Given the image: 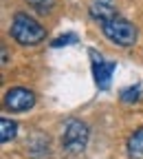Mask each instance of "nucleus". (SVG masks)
I'll return each instance as SVG.
<instances>
[{
  "label": "nucleus",
  "mask_w": 143,
  "mask_h": 159,
  "mask_svg": "<svg viewBox=\"0 0 143 159\" xmlns=\"http://www.w3.org/2000/svg\"><path fill=\"white\" fill-rule=\"evenodd\" d=\"M88 11H90V16L95 20H99V25L106 22V20H110L112 16H117V11L112 9V5H101V2H93L88 7Z\"/></svg>",
  "instance_id": "7"
},
{
  "label": "nucleus",
  "mask_w": 143,
  "mask_h": 159,
  "mask_svg": "<svg viewBox=\"0 0 143 159\" xmlns=\"http://www.w3.org/2000/svg\"><path fill=\"white\" fill-rule=\"evenodd\" d=\"M90 57L95 60L93 62V73H95V82H97V86L99 89H108L110 86V80H112V73H115V69H117V64L115 62H104L101 57H97V53L95 51H90Z\"/></svg>",
  "instance_id": "5"
},
{
  "label": "nucleus",
  "mask_w": 143,
  "mask_h": 159,
  "mask_svg": "<svg viewBox=\"0 0 143 159\" xmlns=\"http://www.w3.org/2000/svg\"><path fill=\"white\" fill-rule=\"evenodd\" d=\"M11 35L22 47H35L46 38V29L29 13H15L11 20Z\"/></svg>",
  "instance_id": "1"
},
{
  "label": "nucleus",
  "mask_w": 143,
  "mask_h": 159,
  "mask_svg": "<svg viewBox=\"0 0 143 159\" xmlns=\"http://www.w3.org/2000/svg\"><path fill=\"white\" fill-rule=\"evenodd\" d=\"M33 104H35V95H33L29 89L15 86V89H9V91L5 93V106H7V111H11V113L29 111V108H33Z\"/></svg>",
  "instance_id": "4"
},
{
  "label": "nucleus",
  "mask_w": 143,
  "mask_h": 159,
  "mask_svg": "<svg viewBox=\"0 0 143 159\" xmlns=\"http://www.w3.org/2000/svg\"><path fill=\"white\" fill-rule=\"evenodd\" d=\"M27 2L35 9V11H40V13H46V11H51L53 9V5H55V0H27Z\"/></svg>",
  "instance_id": "10"
},
{
  "label": "nucleus",
  "mask_w": 143,
  "mask_h": 159,
  "mask_svg": "<svg viewBox=\"0 0 143 159\" xmlns=\"http://www.w3.org/2000/svg\"><path fill=\"white\" fill-rule=\"evenodd\" d=\"M93 2H101V5H112L115 0H93Z\"/></svg>",
  "instance_id": "13"
},
{
  "label": "nucleus",
  "mask_w": 143,
  "mask_h": 159,
  "mask_svg": "<svg viewBox=\"0 0 143 159\" xmlns=\"http://www.w3.org/2000/svg\"><path fill=\"white\" fill-rule=\"evenodd\" d=\"M15 133H18V124L15 122H11L9 117L0 119V142H2V144L11 142V139L15 137Z\"/></svg>",
  "instance_id": "8"
},
{
  "label": "nucleus",
  "mask_w": 143,
  "mask_h": 159,
  "mask_svg": "<svg viewBox=\"0 0 143 159\" xmlns=\"http://www.w3.org/2000/svg\"><path fill=\"white\" fill-rule=\"evenodd\" d=\"M71 42H77V35H75V33H66V35L55 38V40H53V47H66V44H71Z\"/></svg>",
  "instance_id": "11"
},
{
  "label": "nucleus",
  "mask_w": 143,
  "mask_h": 159,
  "mask_svg": "<svg viewBox=\"0 0 143 159\" xmlns=\"http://www.w3.org/2000/svg\"><path fill=\"white\" fill-rule=\"evenodd\" d=\"M9 62V53H7V49H2V64H7Z\"/></svg>",
  "instance_id": "12"
},
{
  "label": "nucleus",
  "mask_w": 143,
  "mask_h": 159,
  "mask_svg": "<svg viewBox=\"0 0 143 159\" xmlns=\"http://www.w3.org/2000/svg\"><path fill=\"white\" fill-rule=\"evenodd\" d=\"M139 97H141V86L139 84L136 86H128V89L121 91V99H124V102H136Z\"/></svg>",
  "instance_id": "9"
},
{
  "label": "nucleus",
  "mask_w": 143,
  "mask_h": 159,
  "mask_svg": "<svg viewBox=\"0 0 143 159\" xmlns=\"http://www.w3.org/2000/svg\"><path fill=\"white\" fill-rule=\"evenodd\" d=\"M88 126L81 122V119H68L66 126H64V133H62V148L64 152L68 155H79L84 152L86 144H88Z\"/></svg>",
  "instance_id": "3"
},
{
  "label": "nucleus",
  "mask_w": 143,
  "mask_h": 159,
  "mask_svg": "<svg viewBox=\"0 0 143 159\" xmlns=\"http://www.w3.org/2000/svg\"><path fill=\"white\" fill-rule=\"evenodd\" d=\"M101 31H104V35L110 40V42L119 44V47H132L136 42V27L130 22V20L121 18L119 13L112 16L110 20H106V22H101Z\"/></svg>",
  "instance_id": "2"
},
{
  "label": "nucleus",
  "mask_w": 143,
  "mask_h": 159,
  "mask_svg": "<svg viewBox=\"0 0 143 159\" xmlns=\"http://www.w3.org/2000/svg\"><path fill=\"white\" fill-rule=\"evenodd\" d=\"M128 155L132 159H143V126L128 137Z\"/></svg>",
  "instance_id": "6"
}]
</instances>
